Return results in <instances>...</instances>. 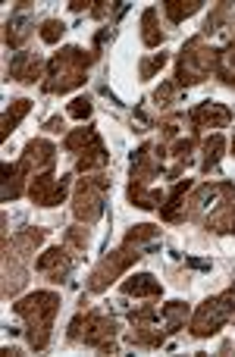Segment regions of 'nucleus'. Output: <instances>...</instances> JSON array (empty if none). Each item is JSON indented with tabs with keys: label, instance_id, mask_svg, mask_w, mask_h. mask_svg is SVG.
I'll return each mask as SVG.
<instances>
[{
	"label": "nucleus",
	"instance_id": "f257e3e1",
	"mask_svg": "<svg viewBox=\"0 0 235 357\" xmlns=\"http://www.w3.org/2000/svg\"><path fill=\"white\" fill-rule=\"evenodd\" d=\"M157 241H160V229H157L154 222L132 226L129 232H126V238L119 241L113 251H107V257H100L98 266L88 273V291H91V295L107 291L135 260H142L151 248H157Z\"/></svg>",
	"mask_w": 235,
	"mask_h": 357
},
{
	"label": "nucleus",
	"instance_id": "f03ea898",
	"mask_svg": "<svg viewBox=\"0 0 235 357\" xmlns=\"http://www.w3.org/2000/svg\"><path fill=\"white\" fill-rule=\"evenodd\" d=\"M60 310V295L56 291H31L13 304V314L25 323V342L31 351H44L54 335V320Z\"/></svg>",
	"mask_w": 235,
	"mask_h": 357
},
{
	"label": "nucleus",
	"instance_id": "7ed1b4c3",
	"mask_svg": "<svg viewBox=\"0 0 235 357\" xmlns=\"http://www.w3.org/2000/svg\"><path fill=\"white\" fill-rule=\"evenodd\" d=\"M98 60L94 50H85L79 44H69L60 54H54L47 60V73H44L41 91L44 94H69L73 88L85 85V75L91 69V63Z\"/></svg>",
	"mask_w": 235,
	"mask_h": 357
},
{
	"label": "nucleus",
	"instance_id": "20e7f679",
	"mask_svg": "<svg viewBox=\"0 0 235 357\" xmlns=\"http://www.w3.org/2000/svg\"><path fill=\"white\" fill-rule=\"evenodd\" d=\"M116 320L104 310H94V307H85L69 320V329H66V339L73 345H85V348H98V351H116Z\"/></svg>",
	"mask_w": 235,
	"mask_h": 357
},
{
	"label": "nucleus",
	"instance_id": "39448f33",
	"mask_svg": "<svg viewBox=\"0 0 235 357\" xmlns=\"http://www.w3.org/2000/svg\"><path fill=\"white\" fill-rule=\"evenodd\" d=\"M217 56L220 50L207 44L204 35H195L185 41V47L179 50V63H176V85L192 88L211 79V73H217Z\"/></svg>",
	"mask_w": 235,
	"mask_h": 357
},
{
	"label": "nucleus",
	"instance_id": "423d86ee",
	"mask_svg": "<svg viewBox=\"0 0 235 357\" xmlns=\"http://www.w3.org/2000/svg\"><path fill=\"white\" fill-rule=\"evenodd\" d=\"M232 314H235V285H229V289L220 291V295L207 298V301L195 310L192 320H188V333H192L195 339H211V335H217L220 329L232 320Z\"/></svg>",
	"mask_w": 235,
	"mask_h": 357
},
{
	"label": "nucleus",
	"instance_id": "0eeeda50",
	"mask_svg": "<svg viewBox=\"0 0 235 357\" xmlns=\"http://www.w3.org/2000/svg\"><path fill=\"white\" fill-rule=\"evenodd\" d=\"M63 148L69 154H75V169L79 173H94V169H104L110 163V154H107L104 138L98 135L94 126H85V129H73L63 138Z\"/></svg>",
	"mask_w": 235,
	"mask_h": 357
},
{
	"label": "nucleus",
	"instance_id": "6e6552de",
	"mask_svg": "<svg viewBox=\"0 0 235 357\" xmlns=\"http://www.w3.org/2000/svg\"><path fill=\"white\" fill-rule=\"evenodd\" d=\"M107 191H110V178H107L104 173H98V176L88 173L85 178H79V182H75V191H73L75 220L85 222V226H94V222L104 216Z\"/></svg>",
	"mask_w": 235,
	"mask_h": 357
},
{
	"label": "nucleus",
	"instance_id": "1a4fd4ad",
	"mask_svg": "<svg viewBox=\"0 0 235 357\" xmlns=\"http://www.w3.org/2000/svg\"><path fill=\"white\" fill-rule=\"evenodd\" d=\"M235 201V185L232 182H201L188 191L185 197V220L204 222L211 213Z\"/></svg>",
	"mask_w": 235,
	"mask_h": 357
},
{
	"label": "nucleus",
	"instance_id": "9d476101",
	"mask_svg": "<svg viewBox=\"0 0 235 357\" xmlns=\"http://www.w3.org/2000/svg\"><path fill=\"white\" fill-rule=\"evenodd\" d=\"M169 148L163 142H148L132 154V182H154L157 176L163 173V160H167Z\"/></svg>",
	"mask_w": 235,
	"mask_h": 357
},
{
	"label": "nucleus",
	"instance_id": "9b49d317",
	"mask_svg": "<svg viewBox=\"0 0 235 357\" xmlns=\"http://www.w3.org/2000/svg\"><path fill=\"white\" fill-rule=\"evenodd\" d=\"M69 195V176L56 178L54 173H38L29 182V197L35 201V207H56Z\"/></svg>",
	"mask_w": 235,
	"mask_h": 357
},
{
	"label": "nucleus",
	"instance_id": "f8f14e48",
	"mask_svg": "<svg viewBox=\"0 0 235 357\" xmlns=\"http://www.w3.org/2000/svg\"><path fill=\"white\" fill-rule=\"evenodd\" d=\"M73 266H75V257L69 254V248H60V245L47 248V251L35 260L38 276H44L47 282H66V279L73 276Z\"/></svg>",
	"mask_w": 235,
	"mask_h": 357
},
{
	"label": "nucleus",
	"instance_id": "ddd939ff",
	"mask_svg": "<svg viewBox=\"0 0 235 357\" xmlns=\"http://www.w3.org/2000/svg\"><path fill=\"white\" fill-rule=\"evenodd\" d=\"M22 254L3 238V298H16L29 282V266H25Z\"/></svg>",
	"mask_w": 235,
	"mask_h": 357
},
{
	"label": "nucleus",
	"instance_id": "4468645a",
	"mask_svg": "<svg viewBox=\"0 0 235 357\" xmlns=\"http://www.w3.org/2000/svg\"><path fill=\"white\" fill-rule=\"evenodd\" d=\"M188 126H192L195 132H204V129H226V126L232 123V110L223 104H217V100H204V104H198L195 110H188Z\"/></svg>",
	"mask_w": 235,
	"mask_h": 357
},
{
	"label": "nucleus",
	"instance_id": "2eb2a0df",
	"mask_svg": "<svg viewBox=\"0 0 235 357\" xmlns=\"http://www.w3.org/2000/svg\"><path fill=\"white\" fill-rule=\"evenodd\" d=\"M19 160L31 169V176L38 173H54L56 167V148L47 142V138H31L29 144L22 148V157Z\"/></svg>",
	"mask_w": 235,
	"mask_h": 357
},
{
	"label": "nucleus",
	"instance_id": "dca6fc26",
	"mask_svg": "<svg viewBox=\"0 0 235 357\" xmlns=\"http://www.w3.org/2000/svg\"><path fill=\"white\" fill-rule=\"evenodd\" d=\"M25 10H29V0H19V3H16V13L6 19L3 41H6V47H13V50L25 47V41L35 35V19H31Z\"/></svg>",
	"mask_w": 235,
	"mask_h": 357
},
{
	"label": "nucleus",
	"instance_id": "f3484780",
	"mask_svg": "<svg viewBox=\"0 0 235 357\" xmlns=\"http://www.w3.org/2000/svg\"><path fill=\"white\" fill-rule=\"evenodd\" d=\"M41 69H44V60L41 54H31V50H19V54L10 56V66H6V75L19 85H35L41 79Z\"/></svg>",
	"mask_w": 235,
	"mask_h": 357
},
{
	"label": "nucleus",
	"instance_id": "a211bd4d",
	"mask_svg": "<svg viewBox=\"0 0 235 357\" xmlns=\"http://www.w3.org/2000/svg\"><path fill=\"white\" fill-rule=\"evenodd\" d=\"M192 178H176V185L163 195V204H160V216L167 222H182L185 220V197L192 191Z\"/></svg>",
	"mask_w": 235,
	"mask_h": 357
},
{
	"label": "nucleus",
	"instance_id": "6ab92c4d",
	"mask_svg": "<svg viewBox=\"0 0 235 357\" xmlns=\"http://www.w3.org/2000/svg\"><path fill=\"white\" fill-rule=\"evenodd\" d=\"M29 182H31V169L25 167L22 160L16 163H3V201H16L29 191Z\"/></svg>",
	"mask_w": 235,
	"mask_h": 357
},
{
	"label": "nucleus",
	"instance_id": "aec40b11",
	"mask_svg": "<svg viewBox=\"0 0 235 357\" xmlns=\"http://www.w3.org/2000/svg\"><path fill=\"white\" fill-rule=\"evenodd\" d=\"M119 291L129 298H160L163 285H160V279H154L151 273H135V276H129L119 285Z\"/></svg>",
	"mask_w": 235,
	"mask_h": 357
},
{
	"label": "nucleus",
	"instance_id": "412c9836",
	"mask_svg": "<svg viewBox=\"0 0 235 357\" xmlns=\"http://www.w3.org/2000/svg\"><path fill=\"white\" fill-rule=\"evenodd\" d=\"M142 41L144 47H160L167 41V31L160 29V10L157 6H148L142 13Z\"/></svg>",
	"mask_w": 235,
	"mask_h": 357
},
{
	"label": "nucleus",
	"instance_id": "4be33fe9",
	"mask_svg": "<svg viewBox=\"0 0 235 357\" xmlns=\"http://www.w3.org/2000/svg\"><path fill=\"white\" fill-rule=\"evenodd\" d=\"M167 329H157V323H151V326H132V333L126 335V342H129L132 348H160L163 342H167Z\"/></svg>",
	"mask_w": 235,
	"mask_h": 357
},
{
	"label": "nucleus",
	"instance_id": "5701e85b",
	"mask_svg": "<svg viewBox=\"0 0 235 357\" xmlns=\"http://www.w3.org/2000/svg\"><path fill=\"white\" fill-rule=\"evenodd\" d=\"M47 238V229H38V226H31V229H19L13 238H6L13 248H16L22 257H31V254L41 248V241Z\"/></svg>",
	"mask_w": 235,
	"mask_h": 357
},
{
	"label": "nucleus",
	"instance_id": "b1692460",
	"mask_svg": "<svg viewBox=\"0 0 235 357\" xmlns=\"http://www.w3.org/2000/svg\"><path fill=\"white\" fill-rule=\"evenodd\" d=\"M192 320V310H188V304L182 301H169L160 307V323L167 333H179V329H185V323Z\"/></svg>",
	"mask_w": 235,
	"mask_h": 357
},
{
	"label": "nucleus",
	"instance_id": "393cba45",
	"mask_svg": "<svg viewBox=\"0 0 235 357\" xmlns=\"http://www.w3.org/2000/svg\"><path fill=\"white\" fill-rule=\"evenodd\" d=\"M226 151V138L223 135H211L204 138V144H201V173H213L220 163V157H223Z\"/></svg>",
	"mask_w": 235,
	"mask_h": 357
},
{
	"label": "nucleus",
	"instance_id": "a878e982",
	"mask_svg": "<svg viewBox=\"0 0 235 357\" xmlns=\"http://www.w3.org/2000/svg\"><path fill=\"white\" fill-rule=\"evenodd\" d=\"M232 19H235V3H226V0H223V3H217V6L211 10V16L204 19V38H207V35H217V31H223L226 25L232 29Z\"/></svg>",
	"mask_w": 235,
	"mask_h": 357
},
{
	"label": "nucleus",
	"instance_id": "bb28decb",
	"mask_svg": "<svg viewBox=\"0 0 235 357\" xmlns=\"http://www.w3.org/2000/svg\"><path fill=\"white\" fill-rule=\"evenodd\" d=\"M217 75L223 85L235 88V38L232 41H226L223 47H220V56H217Z\"/></svg>",
	"mask_w": 235,
	"mask_h": 357
},
{
	"label": "nucleus",
	"instance_id": "cd10ccee",
	"mask_svg": "<svg viewBox=\"0 0 235 357\" xmlns=\"http://www.w3.org/2000/svg\"><path fill=\"white\" fill-rule=\"evenodd\" d=\"M129 201L142 210H154L163 204V191L148 188V185H142V182H129Z\"/></svg>",
	"mask_w": 235,
	"mask_h": 357
},
{
	"label": "nucleus",
	"instance_id": "c85d7f7f",
	"mask_svg": "<svg viewBox=\"0 0 235 357\" xmlns=\"http://www.w3.org/2000/svg\"><path fill=\"white\" fill-rule=\"evenodd\" d=\"M198 10H201V0H167V3H163V16H167L169 25L185 22V19L195 16Z\"/></svg>",
	"mask_w": 235,
	"mask_h": 357
},
{
	"label": "nucleus",
	"instance_id": "c756f323",
	"mask_svg": "<svg viewBox=\"0 0 235 357\" xmlns=\"http://www.w3.org/2000/svg\"><path fill=\"white\" fill-rule=\"evenodd\" d=\"M29 110H31V100L29 98L10 100V107L3 110V138H10V132H16V126L29 116Z\"/></svg>",
	"mask_w": 235,
	"mask_h": 357
},
{
	"label": "nucleus",
	"instance_id": "7c9ffc66",
	"mask_svg": "<svg viewBox=\"0 0 235 357\" xmlns=\"http://www.w3.org/2000/svg\"><path fill=\"white\" fill-rule=\"evenodd\" d=\"M63 241H66L69 251H88V245H91V226H85V222H79V226H69L66 232H63Z\"/></svg>",
	"mask_w": 235,
	"mask_h": 357
},
{
	"label": "nucleus",
	"instance_id": "2f4dec72",
	"mask_svg": "<svg viewBox=\"0 0 235 357\" xmlns=\"http://www.w3.org/2000/svg\"><path fill=\"white\" fill-rule=\"evenodd\" d=\"M129 323L132 326H151V323H160V307H154V304H142V307L129 310Z\"/></svg>",
	"mask_w": 235,
	"mask_h": 357
},
{
	"label": "nucleus",
	"instance_id": "473e14b6",
	"mask_svg": "<svg viewBox=\"0 0 235 357\" xmlns=\"http://www.w3.org/2000/svg\"><path fill=\"white\" fill-rule=\"evenodd\" d=\"M167 63H169V54H163V50L160 54H151V56H144V60L138 63V75H142V79H154Z\"/></svg>",
	"mask_w": 235,
	"mask_h": 357
},
{
	"label": "nucleus",
	"instance_id": "72a5a7b5",
	"mask_svg": "<svg viewBox=\"0 0 235 357\" xmlns=\"http://www.w3.org/2000/svg\"><path fill=\"white\" fill-rule=\"evenodd\" d=\"M63 31H66V25H63L60 19H54V16L44 19V22L38 25V38H41L44 44H56L63 38Z\"/></svg>",
	"mask_w": 235,
	"mask_h": 357
},
{
	"label": "nucleus",
	"instance_id": "f704fd0d",
	"mask_svg": "<svg viewBox=\"0 0 235 357\" xmlns=\"http://www.w3.org/2000/svg\"><path fill=\"white\" fill-rule=\"evenodd\" d=\"M66 113L73 119H79V123H85V119L94 113L91 98H88V94H79V98H73V100H69V107H66Z\"/></svg>",
	"mask_w": 235,
	"mask_h": 357
},
{
	"label": "nucleus",
	"instance_id": "c9c22d12",
	"mask_svg": "<svg viewBox=\"0 0 235 357\" xmlns=\"http://www.w3.org/2000/svg\"><path fill=\"white\" fill-rule=\"evenodd\" d=\"M179 94H182V88L176 85V82H163V85L157 88L154 100H157V104H163V107H169V104H176V100H179Z\"/></svg>",
	"mask_w": 235,
	"mask_h": 357
},
{
	"label": "nucleus",
	"instance_id": "e433bc0d",
	"mask_svg": "<svg viewBox=\"0 0 235 357\" xmlns=\"http://www.w3.org/2000/svg\"><path fill=\"white\" fill-rule=\"evenodd\" d=\"M113 10H123V3H110V0H98V6H91V13L88 16L91 19H110L113 16Z\"/></svg>",
	"mask_w": 235,
	"mask_h": 357
},
{
	"label": "nucleus",
	"instance_id": "4c0bfd02",
	"mask_svg": "<svg viewBox=\"0 0 235 357\" xmlns=\"http://www.w3.org/2000/svg\"><path fill=\"white\" fill-rule=\"evenodd\" d=\"M66 129V123H63V116H50L47 123H44V132H63Z\"/></svg>",
	"mask_w": 235,
	"mask_h": 357
},
{
	"label": "nucleus",
	"instance_id": "58836bf2",
	"mask_svg": "<svg viewBox=\"0 0 235 357\" xmlns=\"http://www.w3.org/2000/svg\"><path fill=\"white\" fill-rule=\"evenodd\" d=\"M232 232H235V201H232Z\"/></svg>",
	"mask_w": 235,
	"mask_h": 357
},
{
	"label": "nucleus",
	"instance_id": "ea45409f",
	"mask_svg": "<svg viewBox=\"0 0 235 357\" xmlns=\"http://www.w3.org/2000/svg\"><path fill=\"white\" fill-rule=\"evenodd\" d=\"M232 154H235V142H232Z\"/></svg>",
	"mask_w": 235,
	"mask_h": 357
}]
</instances>
